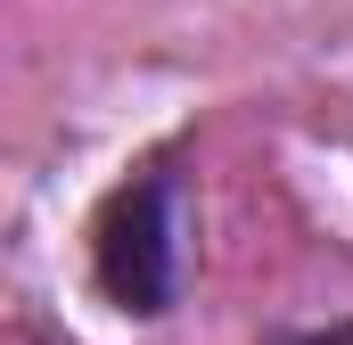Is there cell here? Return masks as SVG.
<instances>
[{"label":"cell","mask_w":353,"mask_h":345,"mask_svg":"<svg viewBox=\"0 0 353 345\" xmlns=\"http://www.w3.org/2000/svg\"><path fill=\"white\" fill-rule=\"evenodd\" d=\"M181 148H157L90 214V288L123 321H165L181 304Z\"/></svg>","instance_id":"obj_1"},{"label":"cell","mask_w":353,"mask_h":345,"mask_svg":"<svg viewBox=\"0 0 353 345\" xmlns=\"http://www.w3.org/2000/svg\"><path fill=\"white\" fill-rule=\"evenodd\" d=\"M263 345H353V313L345 321H312V329H271Z\"/></svg>","instance_id":"obj_2"}]
</instances>
